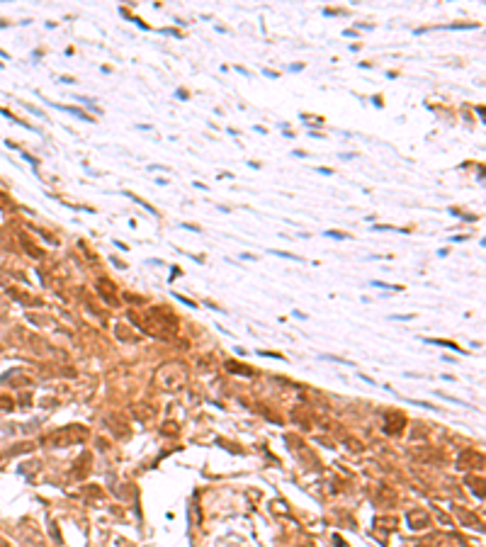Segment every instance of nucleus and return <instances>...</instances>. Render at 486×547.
Wrapping results in <instances>:
<instances>
[{
  "instance_id": "obj_1",
  "label": "nucleus",
  "mask_w": 486,
  "mask_h": 547,
  "mask_svg": "<svg viewBox=\"0 0 486 547\" xmlns=\"http://www.w3.org/2000/svg\"><path fill=\"white\" fill-rule=\"evenodd\" d=\"M143 328L156 336V338H173L178 333V321L173 316L171 309L163 306H153L146 316H143Z\"/></svg>"
},
{
  "instance_id": "obj_2",
  "label": "nucleus",
  "mask_w": 486,
  "mask_h": 547,
  "mask_svg": "<svg viewBox=\"0 0 486 547\" xmlns=\"http://www.w3.org/2000/svg\"><path fill=\"white\" fill-rule=\"evenodd\" d=\"M188 380V368L183 362H166L153 375V385L163 392H180Z\"/></svg>"
},
{
  "instance_id": "obj_3",
  "label": "nucleus",
  "mask_w": 486,
  "mask_h": 547,
  "mask_svg": "<svg viewBox=\"0 0 486 547\" xmlns=\"http://www.w3.org/2000/svg\"><path fill=\"white\" fill-rule=\"evenodd\" d=\"M85 440V428L83 426H66L54 431L51 435L44 438V445L49 448H66V445H78Z\"/></svg>"
},
{
  "instance_id": "obj_4",
  "label": "nucleus",
  "mask_w": 486,
  "mask_h": 547,
  "mask_svg": "<svg viewBox=\"0 0 486 547\" xmlns=\"http://www.w3.org/2000/svg\"><path fill=\"white\" fill-rule=\"evenodd\" d=\"M404 423H406V418L404 416H399V414H387L384 416V431L392 435V433H399L401 428H404Z\"/></svg>"
},
{
  "instance_id": "obj_5",
  "label": "nucleus",
  "mask_w": 486,
  "mask_h": 547,
  "mask_svg": "<svg viewBox=\"0 0 486 547\" xmlns=\"http://www.w3.org/2000/svg\"><path fill=\"white\" fill-rule=\"evenodd\" d=\"M408 523H411V528H416V530H418V525L425 528V525H428V515H425V513H408Z\"/></svg>"
},
{
  "instance_id": "obj_6",
  "label": "nucleus",
  "mask_w": 486,
  "mask_h": 547,
  "mask_svg": "<svg viewBox=\"0 0 486 547\" xmlns=\"http://www.w3.org/2000/svg\"><path fill=\"white\" fill-rule=\"evenodd\" d=\"M226 370H234L236 375H253L251 368H243V365H236V362H226Z\"/></svg>"
},
{
  "instance_id": "obj_7",
  "label": "nucleus",
  "mask_w": 486,
  "mask_h": 547,
  "mask_svg": "<svg viewBox=\"0 0 486 547\" xmlns=\"http://www.w3.org/2000/svg\"><path fill=\"white\" fill-rule=\"evenodd\" d=\"M272 256H280V258H289V260H299V256H292V253H282V251H270Z\"/></svg>"
},
{
  "instance_id": "obj_8",
  "label": "nucleus",
  "mask_w": 486,
  "mask_h": 547,
  "mask_svg": "<svg viewBox=\"0 0 486 547\" xmlns=\"http://www.w3.org/2000/svg\"><path fill=\"white\" fill-rule=\"evenodd\" d=\"M0 406L10 411V409H13V399H10V397H0Z\"/></svg>"
},
{
  "instance_id": "obj_9",
  "label": "nucleus",
  "mask_w": 486,
  "mask_h": 547,
  "mask_svg": "<svg viewBox=\"0 0 486 547\" xmlns=\"http://www.w3.org/2000/svg\"><path fill=\"white\" fill-rule=\"evenodd\" d=\"M323 236H331V239H348V234H343V231H326Z\"/></svg>"
},
{
  "instance_id": "obj_10",
  "label": "nucleus",
  "mask_w": 486,
  "mask_h": 547,
  "mask_svg": "<svg viewBox=\"0 0 486 547\" xmlns=\"http://www.w3.org/2000/svg\"><path fill=\"white\" fill-rule=\"evenodd\" d=\"M318 173H323V175H333V170H331V168H318Z\"/></svg>"
}]
</instances>
